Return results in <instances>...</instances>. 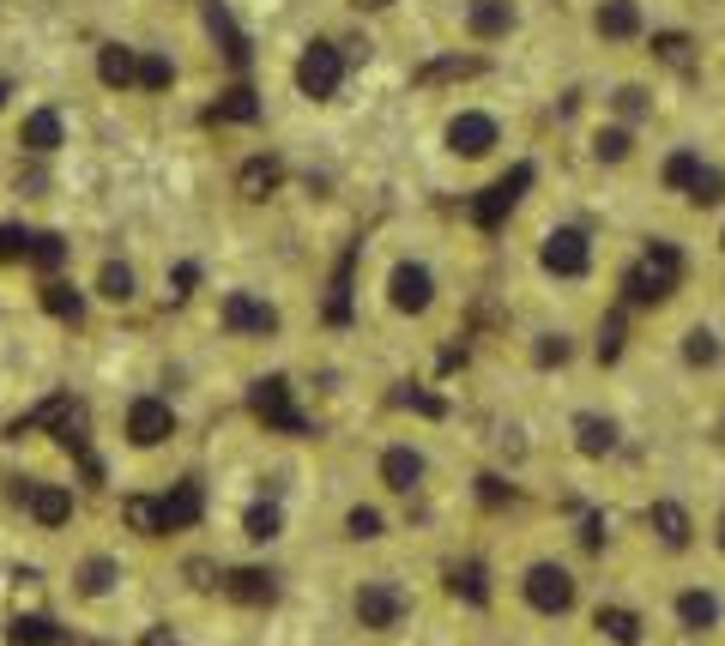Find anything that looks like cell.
Returning <instances> with one entry per match:
<instances>
[{"instance_id":"obj_7","label":"cell","mask_w":725,"mask_h":646,"mask_svg":"<svg viewBox=\"0 0 725 646\" xmlns=\"http://www.w3.org/2000/svg\"><path fill=\"white\" fill-rule=\"evenodd\" d=\"M435 477V459L418 435H399V442H381L375 447V489L387 501H418Z\"/></svg>"},{"instance_id":"obj_3","label":"cell","mask_w":725,"mask_h":646,"mask_svg":"<svg viewBox=\"0 0 725 646\" xmlns=\"http://www.w3.org/2000/svg\"><path fill=\"white\" fill-rule=\"evenodd\" d=\"M653 182H659L665 200L690 205V212H719V205H725V170L707 158L702 146H665V151H659Z\"/></svg>"},{"instance_id":"obj_40","label":"cell","mask_w":725,"mask_h":646,"mask_svg":"<svg viewBox=\"0 0 725 646\" xmlns=\"http://www.w3.org/2000/svg\"><path fill=\"white\" fill-rule=\"evenodd\" d=\"M0 103H7V85H0Z\"/></svg>"},{"instance_id":"obj_35","label":"cell","mask_w":725,"mask_h":646,"mask_svg":"<svg viewBox=\"0 0 725 646\" xmlns=\"http://www.w3.org/2000/svg\"><path fill=\"white\" fill-rule=\"evenodd\" d=\"M43 303L55 308V315H73V320H80V296H73L67 284H49V296H43Z\"/></svg>"},{"instance_id":"obj_36","label":"cell","mask_w":725,"mask_h":646,"mask_svg":"<svg viewBox=\"0 0 725 646\" xmlns=\"http://www.w3.org/2000/svg\"><path fill=\"white\" fill-rule=\"evenodd\" d=\"M279 182V170H272V163H254L249 176H242V188H249V200H261V188H272Z\"/></svg>"},{"instance_id":"obj_33","label":"cell","mask_w":725,"mask_h":646,"mask_svg":"<svg viewBox=\"0 0 725 646\" xmlns=\"http://www.w3.org/2000/svg\"><path fill=\"white\" fill-rule=\"evenodd\" d=\"M695 538H707V550L725 562V496L714 501V513H707V526H695Z\"/></svg>"},{"instance_id":"obj_15","label":"cell","mask_w":725,"mask_h":646,"mask_svg":"<svg viewBox=\"0 0 725 646\" xmlns=\"http://www.w3.org/2000/svg\"><path fill=\"white\" fill-rule=\"evenodd\" d=\"M695 526H702V520H695V513L683 508V501H671V496L647 501V532H653L671 555H690L695 544H702V538H695Z\"/></svg>"},{"instance_id":"obj_22","label":"cell","mask_w":725,"mask_h":646,"mask_svg":"<svg viewBox=\"0 0 725 646\" xmlns=\"http://www.w3.org/2000/svg\"><path fill=\"white\" fill-rule=\"evenodd\" d=\"M97 80L109 85V92H127V85H139V49L103 43V49H97Z\"/></svg>"},{"instance_id":"obj_16","label":"cell","mask_w":725,"mask_h":646,"mask_svg":"<svg viewBox=\"0 0 725 646\" xmlns=\"http://www.w3.org/2000/svg\"><path fill=\"white\" fill-rule=\"evenodd\" d=\"M218 315H224V332H237V339H272L279 332V308L254 290H230Z\"/></svg>"},{"instance_id":"obj_11","label":"cell","mask_w":725,"mask_h":646,"mask_svg":"<svg viewBox=\"0 0 725 646\" xmlns=\"http://www.w3.org/2000/svg\"><path fill=\"white\" fill-rule=\"evenodd\" d=\"M514 31H521V0H465V12H460L465 55L484 61V49L508 43Z\"/></svg>"},{"instance_id":"obj_12","label":"cell","mask_w":725,"mask_h":646,"mask_svg":"<svg viewBox=\"0 0 725 646\" xmlns=\"http://www.w3.org/2000/svg\"><path fill=\"white\" fill-rule=\"evenodd\" d=\"M345 73H351V55H345L339 43H327V36H315V43L296 55V92L308 103H333L345 85Z\"/></svg>"},{"instance_id":"obj_34","label":"cell","mask_w":725,"mask_h":646,"mask_svg":"<svg viewBox=\"0 0 725 646\" xmlns=\"http://www.w3.org/2000/svg\"><path fill=\"white\" fill-rule=\"evenodd\" d=\"M254 109H261L254 92H230L224 103H218V115H230V121H254Z\"/></svg>"},{"instance_id":"obj_18","label":"cell","mask_w":725,"mask_h":646,"mask_svg":"<svg viewBox=\"0 0 725 646\" xmlns=\"http://www.w3.org/2000/svg\"><path fill=\"white\" fill-rule=\"evenodd\" d=\"M677 363L690 374H719L725 369V339L714 320H690V327L677 332Z\"/></svg>"},{"instance_id":"obj_30","label":"cell","mask_w":725,"mask_h":646,"mask_svg":"<svg viewBox=\"0 0 725 646\" xmlns=\"http://www.w3.org/2000/svg\"><path fill=\"white\" fill-rule=\"evenodd\" d=\"M568 357H575V339H568L563 327H556V332H538V345H533V363H538V369H563Z\"/></svg>"},{"instance_id":"obj_32","label":"cell","mask_w":725,"mask_h":646,"mask_svg":"<svg viewBox=\"0 0 725 646\" xmlns=\"http://www.w3.org/2000/svg\"><path fill=\"white\" fill-rule=\"evenodd\" d=\"M230 592H237V599H272V574H254V568H242V574H230Z\"/></svg>"},{"instance_id":"obj_14","label":"cell","mask_w":725,"mask_h":646,"mask_svg":"<svg viewBox=\"0 0 725 646\" xmlns=\"http://www.w3.org/2000/svg\"><path fill=\"white\" fill-rule=\"evenodd\" d=\"M641 127L617 121V115H599V121L587 127V163L592 170H629V163H641Z\"/></svg>"},{"instance_id":"obj_6","label":"cell","mask_w":725,"mask_h":646,"mask_svg":"<svg viewBox=\"0 0 725 646\" xmlns=\"http://www.w3.org/2000/svg\"><path fill=\"white\" fill-rule=\"evenodd\" d=\"M411 616H418V592H411L399 574H362L351 586V623L362 628V635L387 640V635H399Z\"/></svg>"},{"instance_id":"obj_1","label":"cell","mask_w":725,"mask_h":646,"mask_svg":"<svg viewBox=\"0 0 725 646\" xmlns=\"http://www.w3.org/2000/svg\"><path fill=\"white\" fill-rule=\"evenodd\" d=\"M448 303V284H442V266L430 261L423 248H406L387 261L381 273V308L393 320H406V327H423V320H435Z\"/></svg>"},{"instance_id":"obj_38","label":"cell","mask_w":725,"mask_h":646,"mask_svg":"<svg viewBox=\"0 0 725 646\" xmlns=\"http://www.w3.org/2000/svg\"><path fill=\"white\" fill-rule=\"evenodd\" d=\"M357 7H362V12H375V7H387V0H357Z\"/></svg>"},{"instance_id":"obj_24","label":"cell","mask_w":725,"mask_h":646,"mask_svg":"<svg viewBox=\"0 0 725 646\" xmlns=\"http://www.w3.org/2000/svg\"><path fill=\"white\" fill-rule=\"evenodd\" d=\"M254 411L272 423V430H284V435H303V417L291 411V393H284V381H261L254 386Z\"/></svg>"},{"instance_id":"obj_21","label":"cell","mask_w":725,"mask_h":646,"mask_svg":"<svg viewBox=\"0 0 725 646\" xmlns=\"http://www.w3.org/2000/svg\"><path fill=\"white\" fill-rule=\"evenodd\" d=\"M24 508H31L36 526H67V520H73V489H61V484H31V489H24Z\"/></svg>"},{"instance_id":"obj_20","label":"cell","mask_w":725,"mask_h":646,"mask_svg":"<svg viewBox=\"0 0 725 646\" xmlns=\"http://www.w3.org/2000/svg\"><path fill=\"white\" fill-rule=\"evenodd\" d=\"M387 532H393V520H387L381 501H351L345 508V538L351 544H387Z\"/></svg>"},{"instance_id":"obj_8","label":"cell","mask_w":725,"mask_h":646,"mask_svg":"<svg viewBox=\"0 0 725 646\" xmlns=\"http://www.w3.org/2000/svg\"><path fill=\"white\" fill-rule=\"evenodd\" d=\"M677 284H683V254L671 248V242H653V248L617 278V290H623L634 308H665L671 296H677Z\"/></svg>"},{"instance_id":"obj_28","label":"cell","mask_w":725,"mask_h":646,"mask_svg":"<svg viewBox=\"0 0 725 646\" xmlns=\"http://www.w3.org/2000/svg\"><path fill=\"white\" fill-rule=\"evenodd\" d=\"M12 646H67V635H61L49 616H19V623H12Z\"/></svg>"},{"instance_id":"obj_23","label":"cell","mask_w":725,"mask_h":646,"mask_svg":"<svg viewBox=\"0 0 725 646\" xmlns=\"http://www.w3.org/2000/svg\"><path fill=\"white\" fill-rule=\"evenodd\" d=\"M61 139H67V127H61L55 109H31V115H24V127H19V146L24 151L49 158V151H61Z\"/></svg>"},{"instance_id":"obj_4","label":"cell","mask_w":725,"mask_h":646,"mask_svg":"<svg viewBox=\"0 0 725 646\" xmlns=\"http://www.w3.org/2000/svg\"><path fill=\"white\" fill-rule=\"evenodd\" d=\"M435 139H442V158L460 163V170H496L502 151H508V127H502V115L484 109V103H460Z\"/></svg>"},{"instance_id":"obj_13","label":"cell","mask_w":725,"mask_h":646,"mask_svg":"<svg viewBox=\"0 0 725 646\" xmlns=\"http://www.w3.org/2000/svg\"><path fill=\"white\" fill-rule=\"evenodd\" d=\"M568 447H575L587 465H605L623 454V417L617 411H599V405H580L568 417Z\"/></svg>"},{"instance_id":"obj_26","label":"cell","mask_w":725,"mask_h":646,"mask_svg":"<svg viewBox=\"0 0 725 646\" xmlns=\"http://www.w3.org/2000/svg\"><path fill=\"white\" fill-rule=\"evenodd\" d=\"M97 296H103V303H134V296H139V278H134V266H122V261H103V273H97Z\"/></svg>"},{"instance_id":"obj_9","label":"cell","mask_w":725,"mask_h":646,"mask_svg":"<svg viewBox=\"0 0 725 646\" xmlns=\"http://www.w3.org/2000/svg\"><path fill=\"white\" fill-rule=\"evenodd\" d=\"M665 611H671V623L695 640H714L725 628V599H719L714 580H677V586L665 592Z\"/></svg>"},{"instance_id":"obj_2","label":"cell","mask_w":725,"mask_h":646,"mask_svg":"<svg viewBox=\"0 0 725 646\" xmlns=\"http://www.w3.org/2000/svg\"><path fill=\"white\" fill-rule=\"evenodd\" d=\"M514 604L538 623H568L580 611V568L568 555L544 550V555H526L514 568Z\"/></svg>"},{"instance_id":"obj_29","label":"cell","mask_w":725,"mask_h":646,"mask_svg":"<svg viewBox=\"0 0 725 646\" xmlns=\"http://www.w3.org/2000/svg\"><path fill=\"white\" fill-rule=\"evenodd\" d=\"M599 628L611 635L617 646H641V616L634 611H617V604H599Z\"/></svg>"},{"instance_id":"obj_27","label":"cell","mask_w":725,"mask_h":646,"mask_svg":"<svg viewBox=\"0 0 725 646\" xmlns=\"http://www.w3.org/2000/svg\"><path fill=\"white\" fill-rule=\"evenodd\" d=\"M242 532H249L254 544H272V538H284V508H279V501H254L249 520H242Z\"/></svg>"},{"instance_id":"obj_39","label":"cell","mask_w":725,"mask_h":646,"mask_svg":"<svg viewBox=\"0 0 725 646\" xmlns=\"http://www.w3.org/2000/svg\"><path fill=\"white\" fill-rule=\"evenodd\" d=\"M714 242H719V254H725V224H719V236H714Z\"/></svg>"},{"instance_id":"obj_10","label":"cell","mask_w":725,"mask_h":646,"mask_svg":"<svg viewBox=\"0 0 725 646\" xmlns=\"http://www.w3.org/2000/svg\"><path fill=\"white\" fill-rule=\"evenodd\" d=\"M587 31L599 49H634L653 43V19H647V0H592Z\"/></svg>"},{"instance_id":"obj_25","label":"cell","mask_w":725,"mask_h":646,"mask_svg":"<svg viewBox=\"0 0 725 646\" xmlns=\"http://www.w3.org/2000/svg\"><path fill=\"white\" fill-rule=\"evenodd\" d=\"M73 580H80L85 599H103V592H115V580H122V562H115V555H85Z\"/></svg>"},{"instance_id":"obj_31","label":"cell","mask_w":725,"mask_h":646,"mask_svg":"<svg viewBox=\"0 0 725 646\" xmlns=\"http://www.w3.org/2000/svg\"><path fill=\"white\" fill-rule=\"evenodd\" d=\"M139 85H146V92H170V85H176V61L139 55Z\"/></svg>"},{"instance_id":"obj_37","label":"cell","mask_w":725,"mask_h":646,"mask_svg":"<svg viewBox=\"0 0 725 646\" xmlns=\"http://www.w3.org/2000/svg\"><path fill=\"white\" fill-rule=\"evenodd\" d=\"M31 254H36L43 266H55V261H61V242H55V236H36V248H31Z\"/></svg>"},{"instance_id":"obj_5","label":"cell","mask_w":725,"mask_h":646,"mask_svg":"<svg viewBox=\"0 0 725 646\" xmlns=\"http://www.w3.org/2000/svg\"><path fill=\"white\" fill-rule=\"evenodd\" d=\"M533 266H538V278H550V284H587L599 273V236H592L580 218H556V224L538 230Z\"/></svg>"},{"instance_id":"obj_17","label":"cell","mask_w":725,"mask_h":646,"mask_svg":"<svg viewBox=\"0 0 725 646\" xmlns=\"http://www.w3.org/2000/svg\"><path fill=\"white\" fill-rule=\"evenodd\" d=\"M176 435V405L158 393H139L134 405H127V442L134 447H164Z\"/></svg>"},{"instance_id":"obj_19","label":"cell","mask_w":725,"mask_h":646,"mask_svg":"<svg viewBox=\"0 0 725 646\" xmlns=\"http://www.w3.org/2000/svg\"><path fill=\"white\" fill-rule=\"evenodd\" d=\"M605 115H617V121H629V127H653V115H659V97H653V85H634L623 80L611 97H605Z\"/></svg>"}]
</instances>
